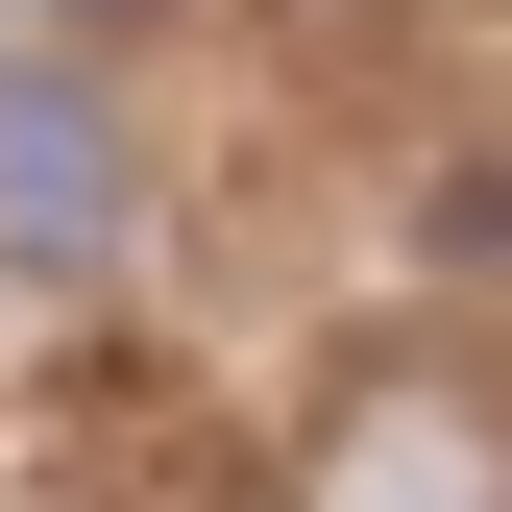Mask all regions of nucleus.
<instances>
[{
    "mask_svg": "<svg viewBox=\"0 0 512 512\" xmlns=\"http://www.w3.org/2000/svg\"><path fill=\"white\" fill-rule=\"evenodd\" d=\"M317 512H512V415L464 366H366L317 415Z\"/></svg>",
    "mask_w": 512,
    "mask_h": 512,
    "instance_id": "nucleus-2",
    "label": "nucleus"
},
{
    "mask_svg": "<svg viewBox=\"0 0 512 512\" xmlns=\"http://www.w3.org/2000/svg\"><path fill=\"white\" fill-rule=\"evenodd\" d=\"M439 220H464V244H512V147H488V171H464V196H439Z\"/></svg>",
    "mask_w": 512,
    "mask_h": 512,
    "instance_id": "nucleus-3",
    "label": "nucleus"
},
{
    "mask_svg": "<svg viewBox=\"0 0 512 512\" xmlns=\"http://www.w3.org/2000/svg\"><path fill=\"white\" fill-rule=\"evenodd\" d=\"M122 220H147V171H122V122H98V74H74V25L0 49V244H25V269H122Z\"/></svg>",
    "mask_w": 512,
    "mask_h": 512,
    "instance_id": "nucleus-1",
    "label": "nucleus"
},
{
    "mask_svg": "<svg viewBox=\"0 0 512 512\" xmlns=\"http://www.w3.org/2000/svg\"><path fill=\"white\" fill-rule=\"evenodd\" d=\"M0 25H74V49H98V25H122V0H0Z\"/></svg>",
    "mask_w": 512,
    "mask_h": 512,
    "instance_id": "nucleus-4",
    "label": "nucleus"
}]
</instances>
